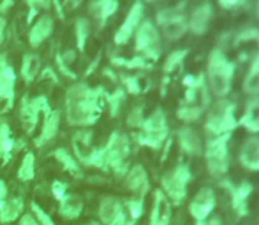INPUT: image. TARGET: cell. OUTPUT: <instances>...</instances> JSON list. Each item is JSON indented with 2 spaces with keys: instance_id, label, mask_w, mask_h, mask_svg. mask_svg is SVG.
I'll list each match as a JSON object with an SVG mask.
<instances>
[{
  "instance_id": "ee69618b",
  "label": "cell",
  "mask_w": 259,
  "mask_h": 225,
  "mask_svg": "<svg viewBox=\"0 0 259 225\" xmlns=\"http://www.w3.org/2000/svg\"><path fill=\"white\" fill-rule=\"evenodd\" d=\"M32 11H48L52 7V0H25Z\"/></svg>"
},
{
  "instance_id": "44dd1931",
  "label": "cell",
  "mask_w": 259,
  "mask_h": 225,
  "mask_svg": "<svg viewBox=\"0 0 259 225\" xmlns=\"http://www.w3.org/2000/svg\"><path fill=\"white\" fill-rule=\"evenodd\" d=\"M60 118H62V112L58 109H52L45 116L41 132H39V136L34 139L35 146L41 148V146H45V144H48L50 141L55 139V136L58 134V129H60Z\"/></svg>"
},
{
  "instance_id": "7a4b0ae2",
  "label": "cell",
  "mask_w": 259,
  "mask_h": 225,
  "mask_svg": "<svg viewBox=\"0 0 259 225\" xmlns=\"http://www.w3.org/2000/svg\"><path fill=\"white\" fill-rule=\"evenodd\" d=\"M235 62H231L226 55L224 48L217 46L210 51L206 64V74L208 78L206 85L210 90V95H213L215 99H226L231 92L233 85V76H235Z\"/></svg>"
},
{
  "instance_id": "d6986e66",
  "label": "cell",
  "mask_w": 259,
  "mask_h": 225,
  "mask_svg": "<svg viewBox=\"0 0 259 225\" xmlns=\"http://www.w3.org/2000/svg\"><path fill=\"white\" fill-rule=\"evenodd\" d=\"M53 28H55V21L50 14L39 16V20L32 25L30 32H28V44H30V48H39L52 35Z\"/></svg>"
},
{
  "instance_id": "e0dca14e",
  "label": "cell",
  "mask_w": 259,
  "mask_h": 225,
  "mask_svg": "<svg viewBox=\"0 0 259 225\" xmlns=\"http://www.w3.org/2000/svg\"><path fill=\"white\" fill-rule=\"evenodd\" d=\"M177 139L178 144H180V150L185 155H189V157H199V155H203V143L199 139L198 132L192 127L189 125L180 127L177 132Z\"/></svg>"
},
{
  "instance_id": "d590c367",
  "label": "cell",
  "mask_w": 259,
  "mask_h": 225,
  "mask_svg": "<svg viewBox=\"0 0 259 225\" xmlns=\"http://www.w3.org/2000/svg\"><path fill=\"white\" fill-rule=\"evenodd\" d=\"M187 55H189V49H177V51L169 53V55L166 57V62H164V72H166V74L175 72L182 64H184V60Z\"/></svg>"
},
{
  "instance_id": "8d00e7d4",
  "label": "cell",
  "mask_w": 259,
  "mask_h": 225,
  "mask_svg": "<svg viewBox=\"0 0 259 225\" xmlns=\"http://www.w3.org/2000/svg\"><path fill=\"white\" fill-rule=\"evenodd\" d=\"M203 112L205 111L199 109V107H192V106H185V104H182L177 111V116L185 123V125H189V123L198 122V120L203 116Z\"/></svg>"
},
{
  "instance_id": "4316f807",
  "label": "cell",
  "mask_w": 259,
  "mask_h": 225,
  "mask_svg": "<svg viewBox=\"0 0 259 225\" xmlns=\"http://www.w3.org/2000/svg\"><path fill=\"white\" fill-rule=\"evenodd\" d=\"M242 88H243V92L250 97L259 95V51L256 53V57L252 58V62H250L249 71H247L245 78H243Z\"/></svg>"
},
{
  "instance_id": "60d3db41",
  "label": "cell",
  "mask_w": 259,
  "mask_h": 225,
  "mask_svg": "<svg viewBox=\"0 0 259 225\" xmlns=\"http://www.w3.org/2000/svg\"><path fill=\"white\" fill-rule=\"evenodd\" d=\"M145 122V115H143V106H136L131 109V112L127 115V125L131 127V129H141V125H143Z\"/></svg>"
},
{
  "instance_id": "7dc6e473",
  "label": "cell",
  "mask_w": 259,
  "mask_h": 225,
  "mask_svg": "<svg viewBox=\"0 0 259 225\" xmlns=\"http://www.w3.org/2000/svg\"><path fill=\"white\" fill-rule=\"evenodd\" d=\"M41 78L42 79H53L55 83H58V76H57V72H55L52 67H46L45 71L41 72Z\"/></svg>"
},
{
  "instance_id": "8992f818",
  "label": "cell",
  "mask_w": 259,
  "mask_h": 225,
  "mask_svg": "<svg viewBox=\"0 0 259 225\" xmlns=\"http://www.w3.org/2000/svg\"><path fill=\"white\" fill-rule=\"evenodd\" d=\"M192 180V171L187 164L178 162L173 169H169L160 180V190L169 199L171 204H182L187 197V187Z\"/></svg>"
},
{
  "instance_id": "52a82bcc",
  "label": "cell",
  "mask_w": 259,
  "mask_h": 225,
  "mask_svg": "<svg viewBox=\"0 0 259 225\" xmlns=\"http://www.w3.org/2000/svg\"><path fill=\"white\" fill-rule=\"evenodd\" d=\"M229 141L231 134L228 136H215L208 137L206 144L203 148L208 173L215 178H221L222 174L228 173L229 169Z\"/></svg>"
},
{
  "instance_id": "ba28073f",
  "label": "cell",
  "mask_w": 259,
  "mask_h": 225,
  "mask_svg": "<svg viewBox=\"0 0 259 225\" xmlns=\"http://www.w3.org/2000/svg\"><path fill=\"white\" fill-rule=\"evenodd\" d=\"M185 2H182L180 6L175 7H166V9H160L157 13V25L162 30V35L166 41L173 42L182 39L187 34V18L184 14Z\"/></svg>"
},
{
  "instance_id": "4dcf8cb0",
  "label": "cell",
  "mask_w": 259,
  "mask_h": 225,
  "mask_svg": "<svg viewBox=\"0 0 259 225\" xmlns=\"http://www.w3.org/2000/svg\"><path fill=\"white\" fill-rule=\"evenodd\" d=\"M90 35V21L87 18L79 16L76 18L74 21V37H76V44H78V49L83 51L85 49V42Z\"/></svg>"
},
{
  "instance_id": "db71d44e",
  "label": "cell",
  "mask_w": 259,
  "mask_h": 225,
  "mask_svg": "<svg viewBox=\"0 0 259 225\" xmlns=\"http://www.w3.org/2000/svg\"><path fill=\"white\" fill-rule=\"evenodd\" d=\"M90 225H101L99 222H92V223H90Z\"/></svg>"
},
{
  "instance_id": "2e32d148",
  "label": "cell",
  "mask_w": 259,
  "mask_h": 225,
  "mask_svg": "<svg viewBox=\"0 0 259 225\" xmlns=\"http://www.w3.org/2000/svg\"><path fill=\"white\" fill-rule=\"evenodd\" d=\"M125 187L134 194V197L145 199V195L150 190V180L143 165H133L125 174Z\"/></svg>"
},
{
  "instance_id": "b9f144b4",
  "label": "cell",
  "mask_w": 259,
  "mask_h": 225,
  "mask_svg": "<svg viewBox=\"0 0 259 225\" xmlns=\"http://www.w3.org/2000/svg\"><path fill=\"white\" fill-rule=\"evenodd\" d=\"M30 213L35 216V220H37L39 225H57L53 222L52 216H50L48 213H46L45 209H42L41 206H39L37 202H34V201L30 202Z\"/></svg>"
},
{
  "instance_id": "816d5d0a",
  "label": "cell",
  "mask_w": 259,
  "mask_h": 225,
  "mask_svg": "<svg viewBox=\"0 0 259 225\" xmlns=\"http://www.w3.org/2000/svg\"><path fill=\"white\" fill-rule=\"evenodd\" d=\"M11 6H13V0H0V14H4L6 11H9Z\"/></svg>"
},
{
  "instance_id": "6da1fadb",
  "label": "cell",
  "mask_w": 259,
  "mask_h": 225,
  "mask_svg": "<svg viewBox=\"0 0 259 225\" xmlns=\"http://www.w3.org/2000/svg\"><path fill=\"white\" fill-rule=\"evenodd\" d=\"M106 92L103 86L74 83L65 92V118L72 127H90L101 118Z\"/></svg>"
},
{
  "instance_id": "f907efd6",
  "label": "cell",
  "mask_w": 259,
  "mask_h": 225,
  "mask_svg": "<svg viewBox=\"0 0 259 225\" xmlns=\"http://www.w3.org/2000/svg\"><path fill=\"white\" fill-rule=\"evenodd\" d=\"M198 225H222V222L219 216H210V218H206L205 222H199Z\"/></svg>"
},
{
  "instance_id": "f6af8a7d",
  "label": "cell",
  "mask_w": 259,
  "mask_h": 225,
  "mask_svg": "<svg viewBox=\"0 0 259 225\" xmlns=\"http://www.w3.org/2000/svg\"><path fill=\"white\" fill-rule=\"evenodd\" d=\"M219 4H221V7H224V9H238L243 4V0H219Z\"/></svg>"
},
{
  "instance_id": "d4e9b609",
  "label": "cell",
  "mask_w": 259,
  "mask_h": 225,
  "mask_svg": "<svg viewBox=\"0 0 259 225\" xmlns=\"http://www.w3.org/2000/svg\"><path fill=\"white\" fill-rule=\"evenodd\" d=\"M238 125L252 134L259 132V95L249 99L245 109L242 112V118L238 120Z\"/></svg>"
},
{
  "instance_id": "ac0fdd59",
  "label": "cell",
  "mask_w": 259,
  "mask_h": 225,
  "mask_svg": "<svg viewBox=\"0 0 259 225\" xmlns=\"http://www.w3.org/2000/svg\"><path fill=\"white\" fill-rule=\"evenodd\" d=\"M238 160L243 169L257 173L259 171V137L250 136L240 146Z\"/></svg>"
},
{
  "instance_id": "83f0119b",
  "label": "cell",
  "mask_w": 259,
  "mask_h": 225,
  "mask_svg": "<svg viewBox=\"0 0 259 225\" xmlns=\"http://www.w3.org/2000/svg\"><path fill=\"white\" fill-rule=\"evenodd\" d=\"M39 72H41V58H39V55H35V53H27L23 57V60H21V71H20L23 81L27 85H30L37 78Z\"/></svg>"
},
{
  "instance_id": "8fae6325",
  "label": "cell",
  "mask_w": 259,
  "mask_h": 225,
  "mask_svg": "<svg viewBox=\"0 0 259 225\" xmlns=\"http://www.w3.org/2000/svg\"><path fill=\"white\" fill-rule=\"evenodd\" d=\"M99 220L101 225H134L127 216V211L123 208V202L111 195H106L99 202Z\"/></svg>"
},
{
  "instance_id": "74e56055",
  "label": "cell",
  "mask_w": 259,
  "mask_h": 225,
  "mask_svg": "<svg viewBox=\"0 0 259 225\" xmlns=\"http://www.w3.org/2000/svg\"><path fill=\"white\" fill-rule=\"evenodd\" d=\"M233 42H235V46L245 44V42H256V44L259 46V28H256V27L242 28V30L235 35Z\"/></svg>"
},
{
  "instance_id": "c3c4849f",
  "label": "cell",
  "mask_w": 259,
  "mask_h": 225,
  "mask_svg": "<svg viewBox=\"0 0 259 225\" xmlns=\"http://www.w3.org/2000/svg\"><path fill=\"white\" fill-rule=\"evenodd\" d=\"M7 195H9V188H7L6 181L0 180V206H2V202L7 199Z\"/></svg>"
},
{
  "instance_id": "603a6c76",
  "label": "cell",
  "mask_w": 259,
  "mask_h": 225,
  "mask_svg": "<svg viewBox=\"0 0 259 225\" xmlns=\"http://www.w3.org/2000/svg\"><path fill=\"white\" fill-rule=\"evenodd\" d=\"M18 148H21V143L16 146L14 139L11 137L9 123L0 118V162L7 164V162L11 160V157H13L14 151H18Z\"/></svg>"
},
{
  "instance_id": "3957f363",
  "label": "cell",
  "mask_w": 259,
  "mask_h": 225,
  "mask_svg": "<svg viewBox=\"0 0 259 225\" xmlns=\"http://www.w3.org/2000/svg\"><path fill=\"white\" fill-rule=\"evenodd\" d=\"M103 153L104 171H113L116 176H125L129 171V153H131V139L122 132H113L108 137V143L101 148Z\"/></svg>"
},
{
  "instance_id": "bcb514c9",
  "label": "cell",
  "mask_w": 259,
  "mask_h": 225,
  "mask_svg": "<svg viewBox=\"0 0 259 225\" xmlns=\"http://www.w3.org/2000/svg\"><path fill=\"white\" fill-rule=\"evenodd\" d=\"M20 225H39V223L32 213H25V215L20 216Z\"/></svg>"
},
{
  "instance_id": "cb8c5ba5",
  "label": "cell",
  "mask_w": 259,
  "mask_h": 225,
  "mask_svg": "<svg viewBox=\"0 0 259 225\" xmlns=\"http://www.w3.org/2000/svg\"><path fill=\"white\" fill-rule=\"evenodd\" d=\"M116 9H118V0H94L90 4V14L99 23V27H104L108 23V20L116 13Z\"/></svg>"
},
{
  "instance_id": "f546056e",
  "label": "cell",
  "mask_w": 259,
  "mask_h": 225,
  "mask_svg": "<svg viewBox=\"0 0 259 225\" xmlns=\"http://www.w3.org/2000/svg\"><path fill=\"white\" fill-rule=\"evenodd\" d=\"M34 178H35V155L32 151H27L23 155L20 169H18V180L27 183V181H32Z\"/></svg>"
},
{
  "instance_id": "5b68a950",
  "label": "cell",
  "mask_w": 259,
  "mask_h": 225,
  "mask_svg": "<svg viewBox=\"0 0 259 225\" xmlns=\"http://www.w3.org/2000/svg\"><path fill=\"white\" fill-rule=\"evenodd\" d=\"M167 134H169V127H167L166 112L160 107H157L148 118H145L140 132H136L134 139L141 146L152 148V150H160L164 146V143L167 141Z\"/></svg>"
},
{
  "instance_id": "277c9868",
  "label": "cell",
  "mask_w": 259,
  "mask_h": 225,
  "mask_svg": "<svg viewBox=\"0 0 259 225\" xmlns=\"http://www.w3.org/2000/svg\"><path fill=\"white\" fill-rule=\"evenodd\" d=\"M236 104L233 100L219 99L217 102L211 106V109L208 111L206 122H205V132L208 137L215 136H228L233 130L238 127V120L235 116Z\"/></svg>"
},
{
  "instance_id": "ab89813d",
  "label": "cell",
  "mask_w": 259,
  "mask_h": 225,
  "mask_svg": "<svg viewBox=\"0 0 259 225\" xmlns=\"http://www.w3.org/2000/svg\"><path fill=\"white\" fill-rule=\"evenodd\" d=\"M120 81H122V85H123V92L133 93V95H138V93L141 92L140 78H138V76L122 74V76H120Z\"/></svg>"
},
{
  "instance_id": "d6a6232c",
  "label": "cell",
  "mask_w": 259,
  "mask_h": 225,
  "mask_svg": "<svg viewBox=\"0 0 259 225\" xmlns=\"http://www.w3.org/2000/svg\"><path fill=\"white\" fill-rule=\"evenodd\" d=\"M123 202V208L127 211V216L131 218V222L136 223L138 220L141 218L143 215V209H145V199H140V197H131V199H125Z\"/></svg>"
},
{
  "instance_id": "681fc988",
  "label": "cell",
  "mask_w": 259,
  "mask_h": 225,
  "mask_svg": "<svg viewBox=\"0 0 259 225\" xmlns=\"http://www.w3.org/2000/svg\"><path fill=\"white\" fill-rule=\"evenodd\" d=\"M6 28H7V21H6V18L0 14V46H2V42H4V37H6Z\"/></svg>"
},
{
  "instance_id": "11a10c76",
  "label": "cell",
  "mask_w": 259,
  "mask_h": 225,
  "mask_svg": "<svg viewBox=\"0 0 259 225\" xmlns=\"http://www.w3.org/2000/svg\"><path fill=\"white\" fill-rule=\"evenodd\" d=\"M147 2H155V0H147Z\"/></svg>"
},
{
  "instance_id": "9c48e42d",
  "label": "cell",
  "mask_w": 259,
  "mask_h": 225,
  "mask_svg": "<svg viewBox=\"0 0 259 225\" xmlns=\"http://www.w3.org/2000/svg\"><path fill=\"white\" fill-rule=\"evenodd\" d=\"M134 48L145 60H157L162 51L159 28L152 20H143L134 34Z\"/></svg>"
},
{
  "instance_id": "836d02e7",
  "label": "cell",
  "mask_w": 259,
  "mask_h": 225,
  "mask_svg": "<svg viewBox=\"0 0 259 225\" xmlns=\"http://www.w3.org/2000/svg\"><path fill=\"white\" fill-rule=\"evenodd\" d=\"M0 86H16V72L6 55H0Z\"/></svg>"
},
{
  "instance_id": "1f68e13d",
  "label": "cell",
  "mask_w": 259,
  "mask_h": 225,
  "mask_svg": "<svg viewBox=\"0 0 259 225\" xmlns=\"http://www.w3.org/2000/svg\"><path fill=\"white\" fill-rule=\"evenodd\" d=\"M111 64L116 67L129 69V71H138V69H148L150 62L145 60L143 57H133V58H120V57H111Z\"/></svg>"
},
{
  "instance_id": "4fadbf2b",
  "label": "cell",
  "mask_w": 259,
  "mask_h": 225,
  "mask_svg": "<svg viewBox=\"0 0 259 225\" xmlns=\"http://www.w3.org/2000/svg\"><path fill=\"white\" fill-rule=\"evenodd\" d=\"M217 199H215V192L211 187H203L198 194L194 195V199L189 204V211H191L192 218L196 222H205L206 218H210L211 211H213Z\"/></svg>"
},
{
  "instance_id": "f1b7e54d",
  "label": "cell",
  "mask_w": 259,
  "mask_h": 225,
  "mask_svg": "<svg viewBox=\"0 0 259 225\" xmlns=\"http://www.w3.org/2000/svg\"><path fill=\"white\" fill-rule=\"evenodd\" d=\"M83 213V202L78 197L67 195L64 201L58 202V215L64 220H78Z\"/></svg>"
},
{
  "instance_id": "7c38bea8",
  "label": "cell",
  "mask_w": 259,
  "mask_h": 225,
  "mask_svg": "<svg viewBox=\"0 0 259 225\" xmlns=\"http://www.w3.org/2000/svg\"><path fill=\"white\" fill-rule=\"evenodd\" d=\"M143 20H145V6L141 0H136V2L131 6L123 23L120 25V28L115 32V37H113L115 44L122 46V44H125V42H129L131 37H134L138 27H140Z\"/></svg>"
},
{
  "instance_id": "30bf717a",
  "label": "cell",
  "mask_w": 259,
  "mask_h": 225,
  "mask_svg": "<svg viewBox=\"0 0 259 225\" xmlns=\"http://www.w3.org/2000/svg\"><path fill=\"white\" fill-rule=\"evenodd\" d=\"M50 111H52V107H50L48 97L46 95H37V97L25 95L20 104V120H21V123H23L25 132H28V134L34 132V129L39 123V115L45 112V116H46Z\"/></svg>"
},
{
  "instance_id": "5bb4252c",
  "label": "cell",
  "mask_w": 259,
  "mask_h": 225,
  "mask_svg": "<svg viewBox=\"0 0 259 225\" xmlns=\"http://www.w3.org/2000/svg\"><path fill=\"white\" fill-rule=\"evenodd\" d=\"M221 185L229 192L231 195V204L233 209L238 213V216H245L247 215V202L249 197L252 194V185L249 181H242V183L235 185L231 181H221Z\"/></svg>"
},
{
  "instance_id": "9a60e30c",
  "label": "cell",
  "mask_w": 259,
  "mask_h": 225,
  "mask_svg": "<svg viewBox=\"0 0 259 225\" xmlns=\"http://www.w3.org/2000/svg\"><path fill=\"white\" fill-rule=\"evenodd\" d=\"M213 18V7L210 2H201L199 6H196L192 9L191 16L187 20V30L192 35H203L206 34L210 21Z\"/></svg>"
},
{
  "instance_id": "ffe728a7",
  "label": "cell",
  "mask_w": 259,
  "mask_h": 225,
  "mask_svg": "<svg viewBox=\"0 0 259 225\" xmlns=\"http://www.w3.org/2000/svg\"><path fill=\"white\" fill-rule=\"evenodd\" d=\"M171 222V202L162 190L154 192V204L150 211V225H169Z\"/></svg>"
},
{
  "instance_id": "f5cc1de1",
  "label": "cell",
  "mask_w": 259,
  "mask_h": 225,
  "mask_svg": "<svg viewBox=\"0 0 259 225\" xmlns=\"http://www.w3.org/2000/svg\"><path fill=\"white\" fill-rule=\"evenodd\" d=\"M256 13H257V18H259V0H257V6H256Z\"/></svg>"
},
{
  "instance_id": "7bdbcfd3",
  "label": "cell",
  "mask_w": 259,
  "mask_h": 225,
  "mask_svg": "<svg viewBox=\"0 0 259 225\" xmlns=\"http://www.w3.org/2000/svg\"><path fill=\"white\" fill-rule=\"evenodd\" d=\"M52 192H53V197L57 199L58 202L64 201V199L69 195V194H67V185H65L64 181H53Z\"/></svg>"
},
{
  "instance_id": "f35d334b",
  "label": "cell",
  "mask_w": 259,
  "mask_h": 225,
  "mask_svg": "<svg viewBox=\"0 0 259 225\" xmlns=\"http://www.w3.org/2000/svg\"><path fill=\"white\" fill-rule=\"evenodd\" d=\"M123 100H125V92H123V88H116L113 93L106 95V102H108V106H109L111 116H118L120 109H122Z\"/></svg>"
},
{
  "instance_id": "484cf974",
  "label": "cell",
  "mask_w": 259,
  "mask_h": 225,
  "mask_svg": "<svg viewBox=\"0 0 259 225\" xmlns=\"http://www.w3.org/2000/svg\"><path fill=\"white\" fill-rule=\"evenodd\" d=\"M53 158L58 162V164L62 165V169L67 171L69 174H71L72 178H83V171H81V165H79V162L74 158V155L69 153L65 148H57V150L53 151Z\"/></svg>"
},
{
  "instance_id": "e575fe53",
  "label": "cell",
  "mask_w": 259,
  "mask_h": 225,
  "mask_svg": "<svg viewBox=\"0 0 259 225\" xmlns=\"http://www.w3.org/2000/svg\"><path fill=\"white\" fill-rule=\"evenodd\" d=\"M16 99V86H0V116L13 109Z\"/></svg>"
},
{
  "instance_id": "7402d4cb",
  "label": "cell",
  "mask_w": 259,
  "mask_h": 225,
  "mask_svg": "<svg viewBox=\"0 0 259 225\" xmlns=\"http://www.w3.org/2000/svg\"><path fill=\"white\" fill-rule=\"evenodd\" d=\"M25 209V201L21 197H7L0 206V223H13L20 220Z\"/></svg>"
}]
</instances>
